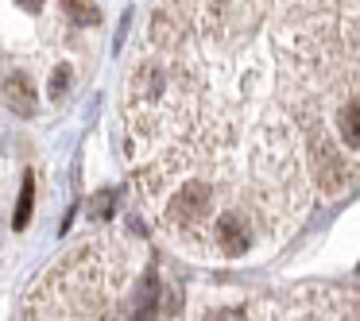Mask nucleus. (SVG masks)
Masks as SVG:
<instances>
[{
    "label": "nucleus",
    "instance_id": "20e7f679",
    "mask_svg": "<svg viewBox=\"0 0 360 321\" xmlns=\"http://www.w3.org/2000/svg\"><path fill=\"white\" fill-rule=\"evenodd\" d=\"M66 86H70V66H58L55 78H51V101H63Z\"/></svg>",
    "mask_w": 360,
    "mask_h": 321
},
{
    "label": "nucleus",
    "instance_id": "f257e3e1",
    "mask_svg": "<svg viewBox=\"0 0 360 321\" xmlns=\"http://www.w3.org/2000/svg\"><path fill=\"white\" fill-rule=\"evenodd\" d=\"M4 101L12 105L16 117H32L35 105H39V93H35L27 74H8V81H4Z\"/></svg>",
    "mask_w": 360,
    "mask_h": 321
},
{
    "label": "nucleus",
    "instance_id": "423d86ee",
    "mask_svg": "<svg viewBox=\"0 0 360 321\" xmlns=\"http://www.w3.org/2000/svg\"><path fill=\"white\" fill-rule=\"evenodd\" d=\"M16 4H20L24 12H39V8H43V0H16Z\"/></svg>",
    "mask_w": 360,
    "mask_h": 321
},
{
    "label": "nucleus",
    "instance_id": "f03ea898",
    "mask_svg": "<svg viewBox=\"0 0 360 321\" xmlns=\"http://www.w3.org/2000/svg\"><path fill=\"white\" fill-rule=\"evenodd\" d=\"M32 205H35V174H24V186H20V205H16V217H12V228H27L32 221Z\"/></svg>",
    "mask_w": 360,
    "mask_h": 321
},
{
    "label": "nucleus",
    "instance_id": "7ed1b4c3",
    "mask_svg": "<svg viewBox=\"0 0 360 321\" xmlns=\"http://www.w3.org/2000/svg\"><path fill=\"white\" fill-rule=\"evenodd\" d=\"M63 8H66V16H70L74 24H82V27H89V24L101 20V12H97L94 0H63Z\"/></svg>",
    "mask_w": 360,
    "mask_h": 321
},
{
    "label": "nucleus",
    "instance_id": "39448f33",
    "mask_svg": "<svg viewBox=\"0 0 360 321\" xmlns=\"http://www.w3.org/2000/svg\"><path fill=\"white\" fill-rule=\"evenodd\" d=\"M202 321H244V313L233 310V306H221V310H210Z\"/></svg>",
    "mask_w": 360,
    "mask_h": 321
}]
</instances>
